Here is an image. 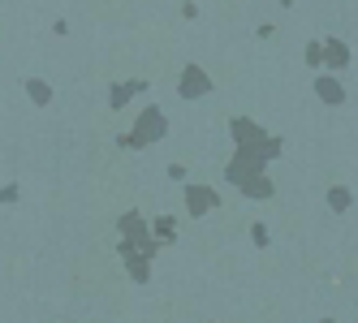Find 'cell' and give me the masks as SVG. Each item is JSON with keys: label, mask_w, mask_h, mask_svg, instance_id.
<instances>
[{"label": "cell", "mask_w": 358, "mask_h": 323, "mask_svg": "<svg viewBox=\"0 0 358 323\" xmlns=\"http://www.w3.org/2000/svg\"><path fill=\"white\" fill-rule=\"evenodd\" d=\"M164 134V117L151 108V112H143V121H138V134H134V142H147V138H160Z\"/></svg>", "instance_id": "1"}, {"label": "cell", "mask_w": 358, "mask_h": 323, "mask_svg": "<svg viewBox=\"0 0 358 323\" xmlns=\"http://www.w3.org/2000/svg\"><path fill=\"white\" fill-rule=\"evenodd\" d=\"M203 91H208V78H203V69H186L182 73V95H203Z\"/></svg>", "instance_id": "2"}, {"label": "cell", "mask_w": 358, "mask_h": 323, "mask_svg": "<svg viewBox=\"0 0 358 323\" xmlns=\"http://www.w3.org/2000/svg\"><path fill=\"white\" fill-rule=\"evenodd\" d=\"M208 207H212V194H208V190H190V211H194V216H203Z\"/></svg>", "instance_id": "3"}, {"label": "cell", "mask_w": 358, "mask_h": 323, "mask_svg": "<svg viewBox=\"0 0 358 323\" xmlns=\"http://www.w3.org/2000/svg\"><path fill=\"white\" fill-rule=\"evenodd\" d=\"M134 91H143V82H125V87H117V91H113V104L121 108V104H125V99H130Z\"/></svg>", "instance_id": "4"}, {"label": "cell", "mask_w": 358, "mask_h": 323, "mask_svg": "<svg viewBox=\"0 0 358 323\" xmlns=\"http://www.w3.org/2000/svg\"><path fill=\"white\" fill-rule=\"evenodd\" d=\"M27 91H31V99H35V104H48V99H52V91H48L43 82H27Z\"/></svg>", "instance_id": "5"}]
</instances>
